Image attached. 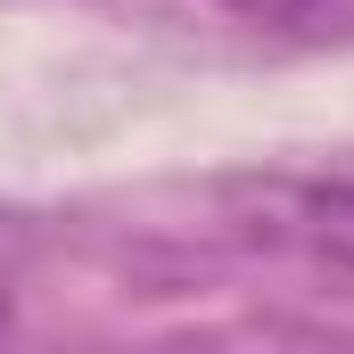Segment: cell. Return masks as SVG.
I'll return each instance as SVG.
<instances>
[{
	"label": "cell",
	"mask_w": 354,
	"mask_h": 354,
	"mask_svg": "<svg viewBox=\"0 0 354 354\" xmlns=\"http://www.w3.org/2000/svg\"><path fill=\"white\" fill-rule=\"evenodd\" d=\"M214 8H239V17H264V25H280V17H313V8H330V0H214Z\"/></svg>",
	"instance_id": "7a4b0ae2"
},
{
	"label": "cell",
	"mask_w": 354,
	"mask_h": 354,
	"mask_svg": "<svg viewBox=\"0 0 354 354\" xmlns=\"http://www.w3.org/2000/svg\"><path fill=\"white\" fill-rule=\"evenodd\" d=\"M0 330H8V297H0Z\"/></svg>",
	"instance_id": "3957f363"
},
{
	"label": "cell",
	"mask_w": 354,
	"mask_h": 354,
	"mask_svg": "<svg viewBox=\"0 0 354 354\" xmlns=\"http://www.w3.org/2000/svg\"><path fill=\"white\" fill-rule=\"evenodd\" d=\"M297 223H305V239H313L322 256L354 264V157L330 165V174H313L305 189H297Z\"/></svg>",
	"instance_id": "6da1fadb"
}]
</instances>
